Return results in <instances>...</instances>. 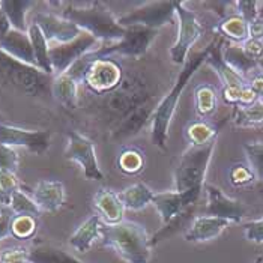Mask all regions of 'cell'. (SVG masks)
<instances>
[{
	"label": "cell",
	"mask_w": 263,
	"mask_h": 263,
	"mask_svg": "<svg viewBox=\"0 0 263 263\" xmlns=\"http://www.w3.org/2000/svg\"><path fill=\"white\" fill-rule=\"evenodd\" d=\"M157 105H158V101L154 97L152 100H149L147 102L142 104L140 107H137L136 110H133L129 115H126L123 119L113 125V128L110 129L111 139L113 140H125V139L137 136L147 123H151Z\"/></svg>",
	"instance_id": "ac0fdd59"
},
{
	"label": "cell",
	"mask_w": 263,
	"mask_h": 263,
	"mask_svg": "<svg viewBox=\"0 0 263 263\" xmlns=\"http://www.w3.org/2000/svg\"><path fill=\"white\" fill-rule=\"evenodd\" d=\"M0 51L11 56L15 61H20L30 66H36L32 42L27 32H18V30L11 29V32L0 40Z\"/></svg>",
	"instance_id": "ffe728a7"
},
{
	"label": "cell",
	"mask_w": 263,
	"mask_h": 263,
	"mask_svg": "<svg viewBox=\"0 0 263 263\" xmlns=\"http://www.w3.org/2000/svg\"><path fill=\"white\" fill-rule=\"evenodd\" d=\"M242 45V50L245 51V54L250 58V59H253V61H256L257 63L263 59V41L259 40H248L245 41L241 44Z\"/></svg>",
	"instance_id": "ee69618b"
},
{
	"label": "cell",
	"mask_w": 263,
	"mask_h": 263,
	"mask_svg": "<svg viewBox=\"0 0 263 263\" xmlns=\"http://www.w3.org/2000/svg\"><path fill=\"white\" fill-rule=\"evenodd\" d=\"M121 200L128 211H142L147 204H152L155 193L143 182H136L119 193Z\"/></svg>",
	"instance_id": "484cf974"
},
{
	"label": "cell",
	"mask_w": 263,
	"mask_h": 263,
	"mask_svg": "<svg viewBox=\"0 0 263 263\" xmlns=\"http://www.w3.org/2000/svg\"><path fill=\"white\" fill-rule=\"evenodd\" d=\"M51 95L66 107H76L79 101V81L68 72L54 76L51 83Z\"/></svg>",
	"instance_id": "d4e9b609"
},
{
	"label": "cell",
	"mask_w": 263,
	"mask_h": 263,
	"mask_svg": "<svg viewBox=\"0 0 263 263\" xmlns=\"http://www.w3.org/2000/svg\"><path fill=\"white\" fill-rule=\"evenodd\" d=\"M259 100V97L250 89V86H247L245 89L242 90V95H241V100H239V104L238 107H243V105H250L253 102H256Z\"/></svg>",
	"instance_id": "c3c4849f"
},
{
	"label": "cell",
	"mask_w": 263,
	"mask_h": 263,
	"mask_svg": "<svg viewBox=\"0 0 263 263\" xmlns=\"http://www.w3.org/2000/svg\"><path fill=\"white\" fill-rule=\"evenodd\" d=\"M215 30L221 36L229 38L233 42H241L242 44V42L248 40V23L243 20L241 15H238V14L226 15L217 24Z\"/></svg>",
	"instance_id": "1f68e13d"
},
{
	"label": "cell",
	"mask_w": 263,
	"mask_h": 263,
	"mask_svg": "<svg viewBox=\"0 0 263 263\" xmlns=\"http://www.w3.org/2000/svg\"><path fill=\"white\" fill-rule=\"evenodd\" d=\"M236 8V14L241 15L247 23H251L260 17V8L263 2H233Z\"/></svg>",
	"instance_id": "60d3db41"
},
{
	"label": "cell",
	"mask_w": 263,
	"mask_h": 263,
	"mask_svg": "<svg viewBox=\"0 0 263 263\" xmlns=\"http://www.w3.org/2000/svg\"><path fill=\"white\" fill-rule=\"evenodd\" d=\"M229 182L235 188H243V186H250L251 183L257 179L253 168L250 167V164H243L238 162L235 165H232L229 168Z\"/></svg>",
	"instance_id": "8d00e7d4"
},
{
	"label": "cell",
	"mask_w": 263,
	"mask_h": 263,
	"mask_svg": "<svg viewBox=\"0 0 263 263\" xmlns=\"http://www.w3.org/2000/svg\"><path fill=\"white\" fill-rule=\"evenodd\" d=\"M126 32L121 41L111 44H101V47L92 51L93 59H105L111 56H122V58H133L140 59L143 54L147 53L152 42L158 36L160 30L147 29L142 26H131L125 27Z\"/></svg>",
	"instance_id": "52a82bcc"
},
{
	"label": "cell",
	"mask_w": 263,
	"mask_h": 263,
	"mask_svg": "<svg viewBox=\"0 0 263 263\" xmlns=\"http://www.w3.org/2000/svg\"><path fill=\"white\" fill-rule=\"evenodd\" d=\"M17 190H20V182H18L17 175L0 170V204L9 208L11 197Z\"/></svg>",
	"instance_id": "f35d334b"
},
{
	"label": "cell",
	"mask_w": 263,
	"mask_h": 263,
	"mask_svg": "<svg viewBox=\"0 0 263 263\" xmlns=\"http://www.w3.org/2000/svg\"><path fill=\"white\" fill-rule=\"evenodd\" d=\"M101 218L98 215H92L71 235L69 245L72 248H76L77 251H81V253L90 250L93 243L98 239H101Z\"/></svg>",
	"instance_id": "603a6c76"
},
{
	"label": "cell",
	"mask_w": 263,
	"mask_h": 263,
	"mask_svg": "<svg viewBox=\"0 0 263 263\" xmlns=\"http://www.w3.org/2000/svg\"><path fill=\"white\" fill-rule=\"evenodd\" d=\"M208 203L203 215L218 217L230 223H241L247 215V208L241 200L229 197L215 185H204Z\"/></svg>",
	"instance_id": "2e32d148"
},
{
	"label": "cell",
	"mask_w": 263,
	"mask_h": 263,
	"mask_svg": "<svg viewBox=\"0 0 263 263\" xmlns=\"http://www.w3.org/2000/svg\"><path fill=\"white\" fill-rule=\"evenodd\" d=\"M32 199L42 212H56L65 203V186L59 181H40L33 188Z\"/></svg>",
	"instance_id": "7402d4cb"
},
{
	"label": "cell",
	"mask_w": 263,
	"mask_h": 263,
	"mask_svg": "<svg viewBox=\"0 0 263 263\" xmlns=\"http://www.w3.org/2000/svg\"><path fill=\"white\" fill-rule=\"evenodd\" d=\"M154 97L155 95L149 90V86L142 76L131 74L123 77L122 84L116 90L102 95L101 110L107 121H113L115 125Z\"/></svg>",
	"instance_id": "277c9868"
},
{
	"label": "cell",
	"mask_w": 263,
	"mask_h": 263,
	"mask_svg": "<svg viewBox=\"0 0 263 263\" xmlns=\"http://www.w3.org/2000/svg\"><path fill=\"white\" fill-rule=\"evenodd\" d=\"M208 63L211 65V68L218 74L220 80L223 83V90H221V97L226 104L229 105H236L239 104L242 90L248 86L247 79H243L242 76H239L238 72H235L226 62L223 61L221 56V50L218 45H214L209 58H208Z\"/></svg>",
	"instance_id": "9a60e30c"
},
{
	"label": "cell",
	"mask_w": 263,
	"mask_h": 263,
	"mask_svg": "<svg viewBox=\"0 0 263 263\" xmlns=\"http://www.w3.org/2000/svg\"><path fill=\"white\" fill-rule=\"evenodd\" d=\"M215 42H212L211 45H208L203 51L194 54L193 58H190L185 62L182 71L179 72L178 79L175 81L173 87L170 89V92L167 95H164L161 101H158V105L154 111L152 121H151V140L152 144L160 147L162 151L167 149V139H168V129H170V123L173 119V115L178 108V102L182 97L183 90L188 84V81L191 80V77L199 71V68L203 65V62L208 61L212 48H214Z\"/></svg>",
	"instance_id": "6da1fadb"
},
{
	"label": "cell",
	"mask_w": 263,
	"mask_h": 263,
	"mask_svg": "<svg viewBox=\"0 0 263 263\" xmlns=\"http://www.w3.org/2000/svg\"><path fill=\"white\" fill-rule=\"evenodd\" d=\"M53 76L42 72L36 66L26 65L0 51V80L21 93L30 97H41L51 93Z\"/></svg>",
	"instance_id": "5b68a950"
},
{
	"label": "cell",
	"mask_w": 263,
	"mask_h": 263,
	"mask_svg": "<svg viewBox=\"0 0 263 263\" xmlns=\"http://www.w3.org/2000/svg\"><path fill=\"white\" fill-rule=\"evenodd\" d=\"M248 38L263 41V17L248 23Z\"/></svg>",
	"instance_id": "7dc6e473"
},
{
	"label": "cell",
	"mask_w": 263,
	"mask_h": 263,
	"mask_svg": "<svg viewBox=\"0 0 263 263\" xmlns=\"http://www.w3.org/2000/svg\"><path fill=\"white\" fill-rule=\"evenodd\" d=\"M9 211L14 215H29V217H35V218H38L42 212L35 200L30 196H27L26 193H23L21 190H17L12 194L11 203H9Z\"/></svg>",
	"instance_id": "e575fe53"
},
{
	"label": "cell",
	"mask_w": 263,
	"mask_h": 263,
	"mask_svg": "<svg viewBox=\"0 0 263 263\" xmlns=\"http://www.w3.org/2000/svg\"><path fill=\"white\" fill-rule=\"evenodd\" d=\"M11 24H9V20H8V17L5 15V12H3V9L0 8V40L5 36V35H8L9 32H11Z\"/></svg>",
	"instance_id": "681fc988"
},
{
	"label": "cell",
	"mask_w": 263,
	"mask_h": 263,
	"mask_svg": "<svg viewBox=\"0 0 263 263\" xmlns=\"http://www.w3.org/2000/svg\"><path fill=\"white\" fill-rule=\"evenodd\" d=\"M243 235H245L247 241L263 243V217L260 220L243 224Z\"/></svg>",
	"instance_id": "7bdbcfd3"
},
{
	"label": "cell",
	"mask_w": 263,
	"mask_h": 263,
	"mask_svg": "<svg viewBox=\"0 0 263 263\" xmlns=\"http://www.w3.org/2000/svg\"><path fill=\"white\" fill-rule=\"evenodd\" d=\"M203 188H204V185L194 186V188L186 190V191H176L175 190V191L155 193L152 204L158 211L162 223H168L172 218H175L181 212L196 206V203L200 199Z\"/></svg>",
	"instance_id": "5bb4252c"
},
{
	"label": "cell",
	"mask_w": 263,
	"mask_h": 263,
	"mask_svg": "<svg viewBox=\"0 0 263 263\" xmlns=\"http://www.w3.org/2000/svg\"><path fill=\"white\" fill-rule=\"evenodd\" d=\"M178 36L170 47V59L176 65H185L191 48L203 35V26L194 11L188 9L183 2H176Z\"/></svg>",
	"instance_id": "ba28073f"
},
{
	"label": "cell",
	"mask_w": 263,
	"mask_h": 263,
	"mask_svg": "<svg viewBox=\"0 0 263 263\" xmlns=\"http://www.w3.org/2000/svg\"><path fill=\"white\" fill-rule=\"evenodd\" d=\"M27 35H29L30 42H32V48H33V56H35V61H36V66L40 68L42 72L54 77L51 61H50V44H48V41L45 40L44 33L41 32V29L36 24L32 23V24H29Z\"/></svg>",
	"instance_id": "cb8c5ba5"
},
{
	"label": "cell",
	"mask_w": 263,
	"mask_h": 263,
	"mask_svg": "<svg viewBox=\"0 0 263 263\" xmlns=\"http://www.w3.org/2000/svg\"><path fill=\"white\" fill-rule=\"evenodd\" d=\"M62 8L61 15L66 20L77 24L83 32L92 35L101 44H111L121 41L126 32L119 24V18L113 15L101 3H59Z\"/></svg>",
	"instance_id": "3957f363"
},
{
	"label": "cell",
	"mask_w": 263,
	"mask_h": 263,
	"mask_svg": "<svg viewBox=\"0 0 263 263\" xmlns=\"http://www.w3.org/2000/svg\"><path fill=\"white\" fill-rule=\"evenodd\" d=\"M51 133L47 129H23L0 122V144L9 147H26L32 154L42 155L48 151Z\"/></svg>",
	"instance_id": "4fadbf2b"
},
{
	"label": "cell",
	"mask_w": 263,
	"mask_h": 263,
	"mask_svg": "<svg viewBox=\"0 0 263 263\" xmlns=\"http://www.w3.org/2000/svg\"><path fill=\"white\" fill-rule=\"evenodd\" d=\"M256 263H263V257H262V259H259V260H257Z\"/></svg>",
	"instance_id": "f907efd6"
},
{
	"label": "cell",
	"mask_w": 263,
	"mask_h": 263,
	"mask_svg": "<svg viewBox=\"0 0 263 263\" xmlns=\"http://www.w3.org/2000/svg\"><path fill=\"white\" fill-rule=\"evenodd\" d=\"M230 226V221L211 217V215H199L196 217L190 227L185 230L183 238L186 242H206L218 238L224 230Z\"/></svg>",
	"instance_id": "d6986e66"
},
{
	"label": "cell",
	"mask_w": 263,
	"mask_h": 263,
	"mask_svg": "<svg viewBox=\"0 0 263 263\" xmlns=\"http://www.w3.org/2000/svg\"><path fill=\"white\" fill-rule=\"evenodd\" d=\"M32 6H35V2H30V0H2L0 2V8L8 17L11 27L18 32H27L29 26L26 23V15Z\"/></svg>",
	"instance_id": "f1b7e54d"
},
{
	"label": "cell",
	"mask_w": 263,
	"mask_h": 263,
	"mask_svg": "<svg viewBox=\"0 0 263 263\" xmlns=\"http://www.w3.org/2000/svg\"><path fill=\"white\" fill-rule=\"evenodd\" d=\"M233 122L236 126H242V128L263 125V100H257L250 105L236 107Z\"/></svg>",
	"instance_id": "836d02e7"
},
{
	"label": "cell",
	"mask_w": 263,
	"mask_h": 263,
	"mask_svg": "<svg viewBox=\"0 0 263 263\" xmlns=\"http://www.w3.org/2000/svg\"><path fill=\"white\" fill-rule=\"evenodd\" d=\"M217 140L204 146H190L175 167V190L186 191L204 185L206 173L212 160Z\"/></svg>",
	"instance_id": "8992f818"
},
{
	"label": "cell",
	"mask_w": 263,
	"mask_h": 263,
	"mask_svg": "<svg viewBox=\"0 0 263 263\" xmlns=\"http://www.w3.org/2000/svg\"><path fill=\"white\" fill-rule=\"evenodd\" d=\"M151 238L146 227L134 221L102 223V245L111 248L126 263H149L154 248Z\"/></svg>",
	"instance_id": "7a4b0ae2"
},
{
	"label": "cell",
	"mask_w": 263,
	"mask_h": 263,
	"mask_svg": "<svg viewBox=\"0 0 263 263\" xmlns=\"http://www.w3.org/2000/svg\"><path fill=\"white\" fill-rule=\"evenodd\" d=\"M21 263H30V262H29V260H26V262H21Z\"/></svg>",
	"instance_id": "f5cc1de1"
},
{
	"label": "cell",
	"mask_w": 263,
	"mask_h": 263,
	"mask_svg": "<svg viewBox=\"0 0 263 263\" xmlns=\"http://www.w3.org/2000/svg\"><path fill=\"white\" fill-rule=\"evenodd\" d=\"M0 122H3V116L2 115H0Z\"/></svg>",
	"instance_id": "816d5d0a"
},
{
	"label": "cell",
	"mask_w": 263,
	"mask_h": 263,
	"mask_svg": "<svg viewBox=\"0 0 263 263\" xmlns=\"http://www.w3.org/2000/svg\"><path fill=\"white\" fill-rule=\"evenodd\" d=\"M18 154L14 147L0 144V170L15 173L18 168Z\"/></svg>",
	"instance_id": "ab89813d"
},
{
	"label": "cell",
	"mask_w": 263,
	"mask_h": 263,
	"mask_svg": "<svg viewBox=\"0 0 263 263\" xmlns=\"http://www.w3.org/2000/svg\"><path fill=\"white\" fill-rule=\"evenodd\" d=\"M247 83L250 86V89L259 97V100H263V71L260 68H257L256 71H253L248 77Z\"/></svg>",
	"instance_id": "f6af8a7d"
},
{
	"label": "cell",
	"mask_w": 263,
	"mask_h": 263,
	"mask_svg": "<svg viewBox=\"0 0 263 263\" xmlns=\"http://www.w3.org/2000/svg\"><path fill=\"white\" fill-rule=\"evenodd\" d=\"M38 229V218L29 215H14L11 223V236L15 239L26 241L30 239Z\"/></svg>",
	"instance_id": "d590c367"
},
{
	"label": "cell",
	"mask_w": 263,
	"mask_h": 263,
	"mask_svg": "<svg viewBox=\"0 0 263 263\" xmlns=\"http://www.w3.org/2000/svg\"><path fill=\"white\" fill-rule=\"evenodd\" d=\"M93 209L105 224L121 223L125 214V206L119 193L108 188L98 190V193L93 196Z\"/></svg>",
	"instance_id": "44dd1931"
},
{
	"label": "cell",
	"mask_w": 263,
	"mask_h": 263,
	"mask_svg": "<svg viewBox=\"0 0 263 263\" xmlns=\"http://www.w3.org/2000/svg\"><path fill=\"white\" fill-rule=\"evenodd\" d=\"M65 157L69 161L77 162L83 170V175L89 181L104 179L101 167L98 164L97 151L93 142L77 131L68 133V146L65 149Z\"/></svg>",
	"instance_id": "7c38bea8"
},
{
	"label": "cell",
	"mask_w": 263,
	"mask_h": 263,
	"mask_svg": "<svg viewBox=\"0 0 263 263\" xmlns=\"http://www.w3.org/2000/svg\"><path fill=\"white\" fill-rule=\"evenodd\" d=\"M144 155L140 149L137 147H125L122 149L121 154L116 158V167L121 170L122 173L128 176H136L142 173L144 168Z\"/></svg>",
	"instance_id": "d6a6232c"
},
{
	"label": "cell",
	"mask_w": 263,
	"mask_h": 263,
	"mask_svg": "<svg viewBox=\"0 0 263 263\" xmlns=\"http://www.w3.org/2000/svg\"><path fill=\"white\" fill-rule=\"evenodd\" d=\"M27 253L29 250L23 247H12V248H5L0 251V263H21L27 260Z\"/></svg>",
	"instance_id": "b9f144b4"
},
{
	"label": "cell",
	"mask_w": 263,
	"mask_h": 263,
	"mask_svg": "<svg viewBox=\"0 0 263 263\" xmlns=\"http://www.w3.org/2000/svg\"><path fill=\"white\" fill-rule=\"evenodd\" d=\"M14 214L11 211L0 212V241L11 236V223H12Z\"/></svg>",
	"instance_id": "bcb514c9"
},
{
	"label": "cell",
	"mask_w": 263,
	"mask_h": 263,
	"mask_svg": "<svg viewBox=\"0 0 263 263\" xmlns=\"http://www.w3.org/2000/svg\"><path fill=\"white\" fill-rule=\"evenodd\" d=\"M218 126L208 121H193L185 126V139L191 146H204L215 142L218 136Z\"/></svg>",
	"instance_id": "4dcf8cb0"
},
{
	"label": "cell",
	"mask_w": 263,
	"mask_h": 263,
	"mask_svg": "<svg viewBox=\"0 0 263 263\" xmlns=\"http://www.w3.org/2000/svg\"><path fill=\"white\" fill-rule=\"evenodd\" d=\"M194 101H196V113L197 116L206 121L211 118L218 108V90L215 86L202 83L194 90Z\"/></svg>",
	"instance_id": "83f0119b"
},
{
	"label": "cell",
	"mask_w": 263,
	"mask_h": 263,
	"mask_svg": "<svg viewBox=\"0 0 263 263\" xmlns=\"http://www.w3.org/2000/svg\"><path fill=\"white\" fill-rule=\"evenodd\" d=\"M223 61L239 76L247 79L253 71L259 68V63L253 59H250L245 51L242 50V45H227L221 50Z\"/></svg>",
	"instance_id": "4316f807"
},
{
	"label": "cell",
	"mask_w": 263,
	"mask_h": 263,
	"mask_svg": "<svg viewBox=\"0 0 263 263\" xmlns=\"http://www.w3.org/2000/svg\"><path fill=\"white\" fill-rule=\"evenodd\" d=\"M176 20V2H146L139 8L119 17L122 27L142 26L160 30L162 26Z\"/></svg>",
	"instance_id": "9c48e42d"
},
{
	"label": "cell",
	"mask_w": 263,
	"mask_h": 263,
	"mask_svg": "<svg viewBox=\"0 0 263 263\" xmlns=\"http://www.w3.org/2000/svg\"><path fill=\"white\" fill-rule=\"evenodd\" d=\"M27 260L30 263H84L53 245H38L30 248L27 253Z\"/></svg>",
	"instance_id": "f546056e"
},
{
	"label": "cell",
	"mask_w": 263,
	"mask_h": 263,
	"mask_svg": "<svg viewBox=\"0 0 263 263\" xmlns=\"http://www.w3.org/2000/svg\"><path fill=\"white\" fill-rule=\"evenodd\" d=\"M33 24H36L40 27L41 32L44 33L45 40L48 41L50 45L71 42L83 32L72 21L63 18L62 15L47 14V12L36 14L33 17Z\"/></svg>",
	"instance_id": "e0dca14e"
},
{
	"label": "cell",
	"mask_w": 263,
	"mask_h": 263,
	"mask_svg": "<svg viewBox=\"0 0 263 263\" xmlns=\"http://www.w3.org/2000/svg\"><path fill=\"white\" fill-rule=\"evenodd\" d=\"M90 53L87 54L90 65L86 71L83 83L97 95H107L116 90L123 81V69L119 62L111 58L93 59Z\"/></svg>",
	"instance_id": "30bf717a"
},
{
	"label": "cell",
	"mask_w": 263,
	"mask_h": 263,
	"mask_svg": "<svg viewBox=\"0 0 263 263\" xmlns=\"http://www.w3.org/2000/svg\"><path fill=\"white\" fill-rule=\"evenodd\" d=\"M101 47V42L92 35L81 32L80 35L71 42L66 44H53L50 45V61L53 66L54 76L65 74L76 62L95 51Z\"/></svg>",
	"instance_id": "8fae6325"
},
{
	"label": "cell",
	"mask_w": 263,
	"mask_h": 263,
	"mask_svg": "<svg viewBox=\"0 0 263 263\" xmlns=\"http://www.w3.org/2000/svg\"><path fill=\"white\" fill-rule=\"evenodd\" d=\"M243 151L256 178L263 181V143H247L243 144Z\"/></svg>",
	"instance_id": "74e56055"
}]
</instances>
